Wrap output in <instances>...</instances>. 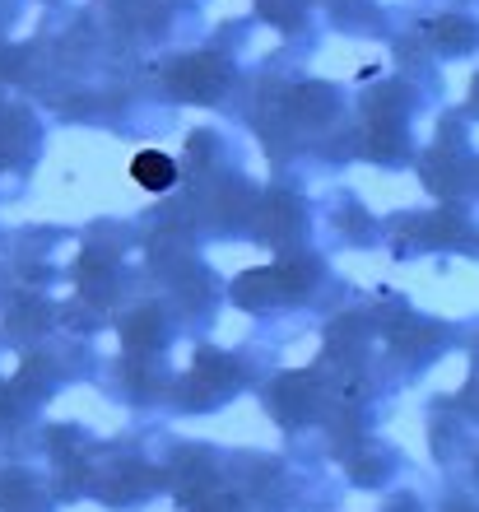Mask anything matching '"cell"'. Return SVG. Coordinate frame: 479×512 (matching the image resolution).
Wrapping results in <instances>:
<instances>
[{
  "mask_svg": "<svg viewBox=\"0 0 479 512\" xmlns=\"http://www.w3.org/2000/svg\"><path fill=\"white\" fill-rule=\"evenodd\" d=\"M131 177L145 191H168L177 182V168H173V159H168V154H159V149H145V154H135Z\"/></svg>",
  "mask_w": 479,
  "mask_h": 512,
  "instance_id": "1",
  "label": "cell"
}]
</instances>
